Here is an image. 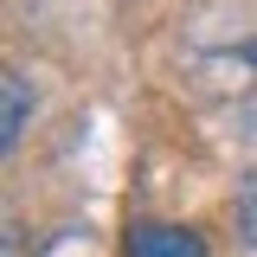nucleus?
I'll list each match as a JSON object with an SVG mask.
<instances>
[{"mask_svg": "<svg viewBox=\"0 0 257 257\" xmlns=\"http://www.w3.org/2000/svg\"><path fill=\"white\" fill-rule=\"evenodd\" d=\"M122 257H206V244H199V231H187V225H135Z\"/></svg>", "mask_w": 257, "mask_h": 257, "instance_id": "f03ea898", "label": "nucleus"}, {"mask_svg": "<svg viewBox=\"0 0 257 257\" xmlns=\"http://www.w3.org/2000/svg\"><path fill=\"white\" fill-rule=\"evenodd\" d=\"M26 116H32V90H26V77H20V71H7V116H0V148H7V155L20 148Z\"/></svg>", "mask_w": 257, "mask_h": 257, "instance_id": "7ed1b4c3", "label": "nucleus"}, {"mask_svg": "<svg viewBox=\"0 0 257 257\" xmlns=\"http://www.w3.org/2000/svg\"><path fill=\"white\" fill-rule=\"evenodd\" d=\"M187 71L199 90H251L257 84V13L231 32H212V20H193L187 26Z\"/></svg>", "mask_w": 257, "mask_h": 257, "instance_id": "f257e3e1", "label": "nucleus"}]
</instances>
